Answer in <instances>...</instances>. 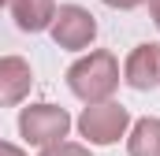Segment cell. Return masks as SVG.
Returning <instances> with one entry per match:
<instances>
[{
    "mask_svg": "<svg viewBox=\"0 0 160 156\" xmlns=\"http://www.w3.org/2000/svg\"><path fill=\"white\" fill-rule=\"evenodd\" d=\"M108 7H116V11H134V7H142V4H149V0H104Z\"/></svg>",
    "mask_w": 160,
    "mask_h": 156,
    "instance_id": "obj_10",
    "label": "cell"
},
{
    "mask_svg": "<svg viewBox=\"0 0 160 156\" xmlns=\"http://www.w3.org/2000/svg\"><path fill=\"white\" fill-rule=\"evenodd\" d=\"M71 126H75V119L67 115V108L48 104V100H41V104H26V108L19 112V138H22L26 145H34V149L60 145V141L67 138Z\"/></svg>",
    "mask_w": 160,
    "mask_h": 156,
    "instance_id": "obj_2",
    "label": "cell"
},
{
    "mask_svg": "<svg viewBox=\"0 0 160 156\" xmlns=\"http://www.w3.org/2000/svg\"><path fill=\"white\" fill-rule=\"evenodd\" d=\"M34 71L22 56H0V108H15L30 97Z\"/></svg>",
    "mask_w": 160,
    "mask_h": 156,
    "instance_id": "obj_6",
    "label": "cell"
},
{
    "mask_svg": "<svg viewBox=\"0 0 160 156\" xmlns=\"http://www.w3.org/2000/svg\"><path fill=\"white\" fill-rule=\"evenodd\" d=\"M123 82L138 93H149L160 85V45L157 41H142L130 48V56L123 63Z\"/></svg>",
    "mask_w": 160,
    "mask_h": 156,
    "instance_id": "obj_5",
    "label": "cell"
},
{
    "mask_svg": "<svg viewBox=\"0 0 160 156\" xmlns=\"http://www.w3.org/2000/svg\"><path fill=\"white\" fill-rule=\"evenodd\" d=\"M0 156H26L19 145H11V141H0Z\"/></svg>",
    "mask_w": 160,
    "mask_h": 156,
    "instance_id": "obj_11",
    "label": "cell"
},
{
    "mask_svg": "<svg viewBox=\"0 0 160 156\" xmlns=\"http://www.w3.org/2000/svg\"><path fill=\"white\" fill-rule=\"evenodd\" d=\"M48 34L56 41V48H63V52H82V48H89L93 37H97V19H93V11L82 7V4H60V7H56V19H52V26H48Z\"/></svg>",
    "mask_w": 160,
    "mask_h": 156,
    "instance_id": "obj_4",
    "label": "cell"
},
{
    "mask_svg": "<svg viewBox=\"0 0 160 156\" xmlns=\"http://www.w3.org/2000/svg\"><path fill=\"white\" fill-rule=\"evenodd\" d=\"M130 112L116 104V100H104V104H86L82 108V115L75 119V126H78V134L89 141V145H116L119 138H127V130H130Z\"/></svg>",
    "mask_w": 160,
    "mask_h": 156,
    "instance_id": "obj_3",
    "label": "cell"
},
{
    "mask_svg": "<svg viewBox=\"0 0 160 156\" xmlns=\"http://www.w3.org/2000/svg\"><path fill=\"white\" fill-rule=\"evenodd\" d=\"M67 89L82 104H104L119 89V60L108 48H93L67 67Z\"/></svg>",
    "mask_w": 160,
    "mask_h": 156,
    "instance_id": "obj_1",
    "label": "cell"
},
{
    "mask_svg": "<svg viewBox=\"0 0 160 156\" xmlns=\"http://www.w3.org/2000/svg\"><path fill=\"white\" fill-rule=\"evenodd\" d=\"M4 4H11V0H0V7H4Z\"/></svg>",
    "mask_w": 160,
    "mask_h": 156,
    "instance_id": "obj_13",
    "label": "cell"
},
{
    "mask_svg": "<svg viewBox=\"0 0 160 156\" xmlns=\"http://www.w3.org/2000/svg\"><path fill=\"white\" fill-rule=\"evenodd\" d=\"M11 19L22 34H41L56 19V0H11Z\"/></svg>",
    "mask_w": 160,
    "mask_h": 156,
    "instance_id": "obj_7",
    "label": "cell"
},
{
    "mask_svg": "<svg viewBox=\"0 0 160 156\" xmlns=\"http://www.w3.org/2000/svg\"><path fill=\"white\" fill-rule=\"evenodd\" d=\"M149 15H153V22H157V30H160V0H149Z\"/></svg>",
    "mask_w": 160,
    "mask_h": 156,
    "instance_id": "obj_12",
    "label": "cell"
},
{
    "mask_svg": "<svg viewBox=\"0 0 160 156\" xmlns=\"http://www.w3.org/2000/svg\"><path fill=\"white\" fill-rule=\"evenodd\" d=\"M127 153L130 156H160V119L142 115L127 130Z\"/></svg>",
    "mask_w": 160,
    "mask_h": 156,
    "instance_id": "obj_8",
    "label": "cell"
},
{
    "mask_svg": "<svg viewBox=\"0 0 160 156\" xmlns=\"http://www.w3.org/2000/svg\"><path fill=\"white\" fill-rule=\"evenodd\" d=\"M38 156H93L86 145H78V141H60V145H48V149H41Z\"/></svg>",
    "mask_w": 160,
    "mask_h": 156,
    "instance_id": "obj_9",
    "label": "cell"
}]
</instances>
